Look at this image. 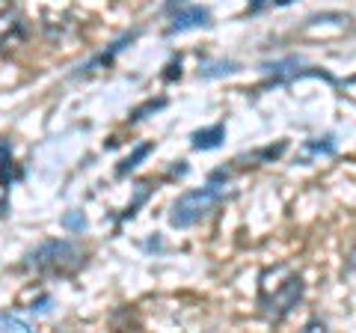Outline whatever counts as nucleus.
Here are the masks:
<instances>
[{"label":"nucleus","instance_id":"nucleus-1","mask_svg":"<svg viewBox=\"0 0 356 333\" xmlns=\"http://www.w3.org/2000/svg\"><path fill=\"white\" fill-rule=\"evenodd\" d=\"M229 199V170L211 173V179L205 187L181 194L170 208V226L172 229H191L196 224H202L205 217H211L217 208Z\"/></svg>","mask_w":356,"mask_h":333},{"label":"nucleus","instance_id":"nucleus-2","mask_svg":"<svg viewBox=\"0 0 356 333\" xmlns=\"http://www.w3.org/2000/svg\"><path fill=\"white\" fill-rule=\"evenodd\" d=\"M86 265V250L74 241L51 238L27 253L24 268L39 277H74Z\"/></svg>","mask_w":356,"mask_h":333},{"label":"nucleus","instance_id":"nucleus-3","mask_svg":"<svg viewBox=\"0 0 356 333\" xmlns=\"http://www.w3.org/2000/svg\"><path fill=\"white\" fill-rule=\"evenodd\" d=\"M303 292H306L303 277H300V274H291V271H285V280H282V283H276L273 292L261 286L259 307H261V313L273 321V325H280V321H285L288 316L294 313V307L303 301Z\"/></svg>","mask_w":356,"mask_h":333},{"label":"nucleus","instance_id":"nucleus-4","mask_svg":"<svg viewBox=\"0 0 356 333\" xmlns=\"http://www.w3.org/2000/svg\"><path fill=\"white\" fill-rule=\"evenodd\" d=\"M27 36H30V27H27L24 15H21L18 9H3V13H0V51L18 48Z\"/></svg>","mask_w":356,"mask_h":333},{"label":"nucleus","instance_id":"nucleus-5","mask_svg":"<svg viewBox=\"0 0 356 333\" xmlns=\"http://www.w3.org/2000/svg\"><path fill=\"white\" fill-rule=\"evenodd\" d=\"M208 24H211V13L205 6H187V9H178L172 15V24L166 27V33H184V30L208 27Z\"/></svg>","mask_w":356,"mask_h":333},{"label":"nucleus","instance_id":"nucleus-6","mask_svg":"<svg viewBox=\"0 0 356 333\" xmlns=\"http://www.w3.org/2000/svg\"><path fill=\"white\" fill-rule=\"evenodd\" d=\"M21 166L15 164V158H13V146H9L6 140H0V191H9L15 182H21Z\"/></svg>","mask_w":356,"mask_h":333},{"label":"nucleus","instance_id":"nucleus-7","mask_svg":"<svg viewBox=\"0 0 356 333\" xmlns=\"http://www.w3.org/2000/svg\"><path fill=\"white\" fill-rule=\"evenodd\" d=\"M137 36H140V30L125 33V36H122V39L116 42V45L110 48V51H102V54H98V57H92V60L86 63V65H81V72H77V75H89V72H98V69H104V65H110V63L116 60V54L125 51V48H128V45H131V42L137 39Z\"/></svg>","mask_w":356,"mask_h":333},{"label":"nucleus","instance_id":"nucleus-8","mask_svg":"<svg viewBox=\"0 0 356 333\" xmlns=\"http://www.w3.org/2000/svg\"><path fill=\"white\" fill-rule=\"evenodd\" d=\"M222 140H226V125H222V122H217V125H211V128L193 131L191 146H193V149H217Z\"/></svg>","mask_w":356,"mask_h":333},{"label":"nucleus","instance_id":"nucleus-9","mask_svg":"<svg viewBox=\"0 0 356 333\" xmlns=\"http://www.w3.org/2000/svg\"><path fill=\"white\" fill-rule=\"evenodd\" d=\"M238 69H241V65L232 63V60H211V63L199 65V77H208V81H214V77H222V75H235Z\"/></svg>","mask_w":356,"mask_h":333},{"label":"nucleus","instance_id":"nucleus-10","mask_svg":"<svg viewBox=\"0 0 356 333\" xmlns=\"http://www.w3.org/2000/svg\"><path fill=\"white\" fill-rule=\"evenodd\" d=\"M152 149H154V146H152V143H140V146H137V149H134V152L128 155V158H125V161H122V164L116 166V176H128L131 170H137V166H140V161H143V158H146V155H149Z\"/></svg>","mask_w":356,"mask_h":333},{"label":"nucleus","instance_id":"nucleus-11","mask_svg":"<svg viewBox=\"0 0 356 333\" xmlns=\"http://www.w3.org/2000/svg\"><path fill=\"white\" fill-rule=\"evenodd\" d=\"M288 149V143L285 140H280L276 146H267V149H261V152H252L250 158H238V161H252V164H270V161H276L280 155Z\"/></svg>","mask_w":356,"mask_h":333},{"label":"nucleus","instance_id":"nucleus-12","mask_svg":"<svg viewBox=\"0 0 356 333\" xmlns=\"http://www.w3.org/2000/svg\"><path fill=\"white\" fill-rule=\"evenodd\" d=\"M309 155H336V143H332V137L309 140L306 146H303V161L309 158Z\"/></svg>","mask_w":356,"mask_h":333},{"label":"nucleus","instance_id":"nucleus-13","mask_svg":"<svg viewBox=\"0 0 356 333\" xmlns=\"http://www.w3.org/2000/svg\"><path fill=\"white\" fill-rule=\"evenodd\" d=\"M166 107V98H152V102H146L143 107H137L131 114V122H140V119H146L149 114H154V110H163Z\"/></svg>","mask_w":356,"mask_h":333},{"label":"nucleus","instance_id":"nucleus-14","mask_svg":"<svg viewBox=\"0 0 356 333\" xmlns=\"http://www.w3.org/2000/svg\"><path fill=\"white\" fill-rule=\"evenodd\" d=\"M0 330H21V333H27L30 321L18 318V316H0Z\"/></svg>","mask_w":356,"mask_h":333},{"label":"nucleus","instance_id":"nucleus-15","mask_svg":"<svg viewBox=\"0 0 356 333\" xmlns=\"http://www.w3.org/2000/svg\"><path fill=\"white\" fill-rule=\"evenodd\" d=\"M149 196V185H140V191H137V199H134V203L125 208V212H122V224H125V220H131L134 215H137V208H140V203H143V199H146Z\"/></svg>","mask_w":356,"mask_h":333},{"label":"nucleus","instance_id":"nucleus-16","mask_svg":"<svg viewBox=\"0 0 356 333\" xmlns=\"http://www.w3.org/2000/svg\"><path fill=\"white\" fill-rule=\"evenodd\" d=\"M288 3H294V0H250L247 13H264V9H270V6H288Z\"/></svg>","mask_w":356,"mask_h":333},{"label":"nucleus","instance_id":"nucleus-17","mask_svg":"<svg viewBox=\"0 0 356 333\" xmlns=\"http://www.w3.org/2000/svg\"><path fill=\"white\" fill-rule=\"evenodd\" d=\"M63 226L72 229V232H83V229H86V217H83L81 212H72V215L63 217Z\"/></svg>","mask_w":356,"mask_h":333},{"label":"nucleus","instance_id":"nucleus-18","mask_svg":"<svg viewBox=\"0 0 356 333\" xmlns=\"http://www.w3.org/2000/svg\"><path fill=\"white\" fill-rule=\"evenodd\" d=\"M175 77H181V57H172L170 63H166L163 81H175Z\"/></svg>","mask_w":356,"mask_h":333},{"label":"nucleus","instance_id":"nucleus-19","mask_svg":"<svg viewBox=\"0 0 356 333\" xmlns=\"http://www.w3.org/2000/svg\"><path fill=\"white\" fill-rule=\"evenodd\" d=\"M184 3H187V0H166V3H163V13H175V9L184 6Z\"/></svg>","mask_w":356,"mask_h":333},{"label":"nucleus","instance_id":"nucleus-20","mask_svg":"<svg viewBox=\"0 0 356 333\" xmlns=\"http://www.w3.org/2000/svg\"><path fill=\"white\" fill-rule=\"evenodd\" d=\"M48 304H51V297H42V301L33 304L30 309H33V313H48Z\"/></svg>","mask_w":356,"mask_h":333},{"label":"nucleus","instance_id":"nucleus-21","mask_svg":"<svg viewBox=\"0 0 356 333\" xmlns=\"http://www.w3.org/2000/svg\"><path fill=\"white\" fill-rule=\"evenodd\" d=\"M348 268H350V271L356 274V247L350 250V259H348Z\"/></svg>","mask_w":356,"mask_h":333},{"label":"nucleus","instance_id":"nucleus-22","mask_svg":"<svg viewBox=\"0 0 356 333\" xmlns=\"http://www.w3.org/2000/svg\"><path fill=\"white\" fill-rule=\"evenodd\" d=\"M318 327L324 330V321H309V325H306V330H318Z\"/></svg>","mask_w":356,"mask_h":333}]
</instances>
